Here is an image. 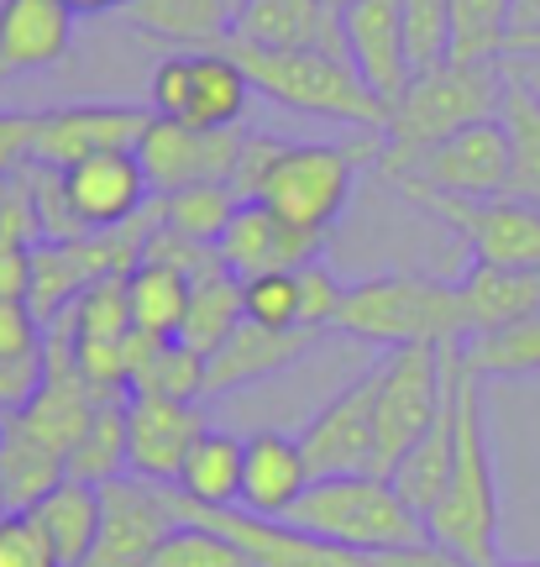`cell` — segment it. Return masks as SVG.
Here are the masks:
<instances>
[{"mask_svg":"<svg viewBox=\"0 0 540 567\" xmlns=\"http://www.w3.org/2000/svg\"><path fill=\"white\" fill-rule=\"evenodd\" d=\"M147 105L163 122L220 132V126L247 122L252 84L241 74V63L231 59V48H168L153 63Z\"/></svg>","mask_w":540,"mask_h":567,"instance_id":"7","label":"cell"},{"mask_svg":"<svg viewBox=\"0 0 540 567\" xmlns=\"http://www.w3.org/2000/svg\"><path fill=\"white\" fill-rule=\"evenodd\" d=\"M446 352L451 347H394L378 373V473L388 478L399 457L420 442L446 405Z\"/></svg>","mask_w":540,"mask_h":567,"instance_id":"8","label":"cell"},{"mask_svg":"<svg viewBox=\"0 0 540 567\" xmlns=\"http://www.w3.org/2000/svg\"><path fill=\"white\" fill-rule=\"evenodd\" d=\"M126 394L205 400V358L184 342H158V337L132 331V342H126Z\"/></svg>","mask_w":540,"mask_h":567,"instance_id":"28","label":"cell"},{"mask_svg":"<svg viewBox=\"0 0 540 567\" xmlns=\"http://www.w3.org/2000/svg\"><path fill=\"white\" fill-rule=\"evenodd\" d=\"M446 379H451V389H446L440 415L430 421V431H425L420 442L399 457V467L388 473V484L399 488V499L420 520L436 509V499L446 494V478H451V452H457V347L446 352Z\"/></svg>","mask_w":540,"mask_h":567,"instance_id":"23","label":"cell"},{"mask_svg":"<svg viewBox=\"0 0 540 567\" xmlns=\"http://www.w3.org/2000/svg\"><path fill=\"white\" fill-rule=\"evenodd\" d=\"M399 17L415 74H430L451 59V0H399Z\"/></svg>","mask_w":540,"mask_h":567,"instance_id":"39","label":"cell"},{"mask_svg":"<svg viewBox=\"0 0 540 567\" xmlns=\"http://www.w3.org/2000/svg\"><path fill=\"white\" fill-rule=\"evenodd\" d=\"M461 363L472 368L482 384L488 379H530V373H540V305L525 321L461 342Z\"/></svg>","mask_w":540,"mask_h":567,"instance_id":"34","label":"cell"},{"mask_svg":"<svg viewBox=\"0 0 540 567\" xmlns=\"http://www.w3.org/2000/svg\"><path fill=\"white\" fill-rule=\"evenodd\" d=\"M283 526L346 551H399V547H415V542H430L425 520L404 505L399 488L388 484L383 473L310 478V488L289 505Z\"/></svg>","mask_w":540,"mask_h":567,"instance_id":"4","label":"cell"},{"mask_svg":"<svg viewBox=\"0 0 540 567\" xmlns=\"http://www.w3.org/2000/svg\"><path fill=\"white\" fill-rule=\"evenodd\" d=\"M126 295H132V326L142 337H158V342H179L184 310H189V274L163 258H142L126 274Z\"/></svg>","mask_w":540,"mask_h":567,"instance_id":"31","label":"cell"},{"mask_svg":"<svg viewBox=\"0 0 540 567\" xmlns=\"http://www.w3.org/2000/svg\"><path fill=\"white\" fill-rule=\"evenodd\" d=\"M499 567H540V563H499Z\"/></svg>","mask_w":540,"mask_h":567,"instance_id":"51","label":"cell"},{"mask_svg":"<svg viewBox=\"0 0 540 567\" xmlns=\"http://www.w3.org/2000/svg\"><path fill=\"white\" fill-rule=\"evenodd\" d=\"M509 80V74H503ZM499 122L509 132V195L540 205V101L525 84H503Z\"/></svg>","mask_w":540,"mask_h":567,"instance_id":"32","label":"cell"},{"mask_svg":"<svg viewBox=\"0 0 540 567\" xmlns=\"http://www.w3.org/2000/svg\"><path fill=\"white\" fill-rule=\"evenodd\" d=\"M237 205L241 195L231 184H189V189H174V195H158V226L174 231V237L216 247L220 231L237 216Z\"/></svg>","mask_w":540,"mask_h":567,"instance_id":"33","label":"cell"},{"mask_svg":"<svg viewBox=\"0 0 540 567\" xmlns=\"http://www.w3.org/2000/svg\"><path fill=\"white\" fill-rule=\"evenodd\" d=\"M63 200L74 210L84 231H116V226L137 221L147 205L158 200L153 184L142 174L137 147H111V153H90V158L59 168Z\"/></svg>","mask_w":540,"mask_h":567,"instance_id":"14","label":"cell"},{"mask_svg":"<svg viewBox=\"0 0 540 567\" xmlns=\"http://www.w3.org/2000/svg\"><path fill=\"white\" fill-rule=\"evenodd\" d=\"M153 122V105L126 101H80L59 111H38V158L42 168H69L90 153L111 147H137V137Z\"/></svg>","mask_w":540,"mask_h":567,"instance_id":"16","label":"cell"},{"mask_svg":"<svg viewBox=\"0 0 540 567\" xmlns=\"http://www.w3.org/2000/svg\"><path fill=\"white\" fill-rule=\"evenodd\" d=\"M515 0H451V59L446 63H499L509 53Z\"/></svg>","mask_w":540,"mask_h":567,"instance_id":"36","label":"cell"},{"mask_svg":"<svg viewBox=\"0 0 540 567\" xmlns=\"http://www.w3.org/2000/svg\"><path fill=\"white\" fill-rule=\"evenodd\" d=\"M325 231H304V226L273 216L262 200H241L231 226L220 231L216 258L237 279H258V274H289V268L321 264Z\"/></svg>","mask_w":540,"mask_h":567,"instance_id":"17","label":"cell"},{"mask_svg":"<svg viewBox=\"0 0 540 567\" xmlns=\"http://www.w3.org/2000/svg\"><path fill=\"white\" fill-rule=\"evenodd\" d=\"M515 48H540V38H525V42H515ZM515 48H509V53H515Z\"/></svg>","mask_w":540,"mask_h":567,"instance_id":"50","label":"cell"},{"mask_svg":"<svg viewBox=\"0 0 540 567\" xmlns=\"http://www.w3.org/2000/svg\"><path fill=\"white\" fill-rule=\"evenodd\" d=\"M69 42L74 11L63 0H0V84L53 69Z\"/></svg>","mask_w":540,"mask_h":567,"instance_id":"20","label":"cell"},{"mask_svg":"<svg viewBox=\"0 0 540 567\" xmlns=\"http://www.w3.org/2000/svg\"><path fill=\"white\" fill-rule=\"evenodd\" d=\"M42 347V321L27 300H0V363Z\"/></svg>","mask_w":540,"mask_h":567,"instance_id":"43","label":"cell"},{"mask_svg":"<svg viewBox=\"0 0 540 567\" xmlns=\"http://www.w3.org/2000/svg\"><path fill=\"white\" fill-rule=\"evenodd\" d=\"M231 42H247V48H325V53H346L341 48V17L325 11L321 0H241L237 21H231Z\"/></svg>","mask_w":540,"mask_h":567,"instance_id":"22","label":"cell"},{"mask_svg":"<svg viewBox=\"0 0 540 567\" xmlns=\"http://www.w3.org/2000/svg\"><path fill=\"white\" fill-rule=\"evenodd\" d=\"M101 536L84 567H153L163 536L179 526V488L147 478H111L101 484Z\"/></svg>","mask_w":540,"mask_h":567,"instance_id":"12","label":"cell"},{"mask_svg":"<svg viewBox=\"0 0 540 567\" xmlns=\"http://www.w3.org/2000/svg\"><path fill=\"white\" fill-rule=\"evenodd\" d=\"M74 17H105V11H126L132 0H63Z\"/></svg>","mask_w":540,"mask_h":567,"instance_id":"48","label":"cell"},{"mask_svg":"<svg viewBox=\"0 0 540 567\" xmlns=\"http://www.w3.org/2000/svg\"><path fill=\"white\" fill-rule=\"evenodd\" d=\"M304 488H310V463L300 452V436H289V431H252L247 436V463H241L237 509L262 515V520H283Z\"/></svg>","mask_w":540,"mask_h":567,"instance_id":"21","label":"cell"},{"mask_svg":"<svg viewBox=\"0 0 540 567\" xmlns=\"http://www.w3.org/2000/svg\"><path fill=\"white\" fill-rule=\"evenodd\" d=\"M241 137H247V126L200 132V126H179L153 116L147 132L137 137V158L147 184H153V195H174V189H189V184H231L241 158Z\"/></svg>","mask_w":540,"mask_h":567,"instance_id":"13","label":"cell"},{"mask_svg":"<svg viewBox=\"0 0 540 567\" xmlns=\"http://www.w3.org/2000/svg\"><path fill=\"white\" fill-rule=\"evenodd\" d=\"M503 63H440L430 74H415L409 90L388 105V137H383V174L420 158L425 147L451 137L461 126L499 116L503 105Z\"/></svg>","mask_w":540,"mask_h":567,"instance_id":"5","label":"cell"},{"mask_svg":"<svg viewBox=\"0 0 540 567\" xmlns=\"http://www.w3.org/2000/svg\"><path fill=\"white\" fill-rule=\"evenodd\" d=\"M341 48H346L352 69L362 74V84L383 105H394L415 80L409 48H404L399 0H357L352 11H341Z\"/></svg>","mask_w":540,"mask_h":567,"instance_id":"18","label":"cell"},{"mask_svg":"<svg viewBox=\"0 0 540 567\" xmlns=\"http://www.w3.org/2000/svg\"><path fill=\"white\" fill-rule=\"evenodd\" d=\"M69 478V457L42 431L21 421L17 410L0 415V505L32 509L53 484Z\"/></svg>","mask_w":540,"mask_h":567,"instance_id":"25","label":"cell"},{"mask_svg":"<svg viewBox=\"0 0 540 567\" xmlns=\"http://www.w3.org/2000/svg\"><path fill=\"white\" fill-rule=\"evenodd\" d=\"M32 237L17 231H0V300H27V284H32Z\"/></svg>","mask_w":540,"mask_h":567,"instance_id":"44","label":"cell"},{"mask_svg":"<svg viewBox=\"0 0 540 567\" xmlns=\"http://www.w3.org/2000/svg\"><path fill=\"white\" fill-rule=\"evenodd\" d=\"M226 48L241 63L247 84L258 95H268L273 105H283V111L388 137V105L362 84V74L352 69L346 53H325V48H247V42H226Z\"/></svg>","mask_w":540,"mask_h":567,"instance_id":"2","label":"cell"},{"mask_svg":"<svg viewBox=\"0 0 540 567\" xmlns=\"http://www.w3.org/2000/svg\"><path fill=\"white\" fill-rule=\"evenodd\" d=\"M200 400H163V394H126V467L147 484H179L189 446L205 431Z\"/></svg>","mask_w":540,"mask_h":567,"instance_id":"15","label":"cell"},{"mask_svg":"<svg viewBox=\"0 0 540 567\" xmlns=\"http://www.w3.org/2000/svg\"><path fill=\"white\" fill-rule=\"evenodd\" d=\"M241 463H247V442L220 431V425H205L200 442L184 457L174 488L200 509H231L241 499Z\"/></svg>","mask_w":540,"mask_h":567,"instance_id":"29","label":"cell"},{"mask_svg":"<svg viewBox=\"0 0 540 567\" xmlns=\"http://www.w3.org/2000/svg\"><path fill=\"white\" fill-rule=\"evenodd\" d=\"M38 158V111H0V179L27 174Z\"/></svg>","mask_w":540,"mask_h":567,"instance_id":"42","label":"cell"},{"mask_svg":"<svg viewBox=\"0 0 540 567\" xmlns=\"http://www.w3.org/2000/svg\"><path fill=\"white\" fill-rule=\"evenodd\" d=\"M321 337L325 331H273V326L241 321L237 331L205 358V400H210V394H237V389H247V384L273 379V373H283L289 363H300Z\"/></svg>","mask_w":540,"mask_h":567,"instance_id":"19","label":"cell"},{"mask_svg":"<svg viewBox=\"0 0 540 567\" xmlns=\"http://www.w3.org/2000/svg\"><path fill=\"white\" fill-rule=\"evenodd\" d=\"M153 567H252V557L231 536H220L200 520H179L153 551Z\"/></svg>","mask_w":540,"mask_h":567,"instance_id":"38","label":"cell"},{"mask_svg":"<svg viewBox=\"0 0 540 567\" xmlns=\"http://www.w3.org/2000/svg\"><path fill=\"white\" fill-rule=\"evenodd\" d=\"M321 6H325V11H336V17H341V11H352L357 0H321Z\"/></svg>","mask_w":540,"mask_h":567,"instance_id":"49","label":"cell"},{"mask_svg":"<svg viewBox=\"0 0 540 567\" xmlns=\"http://www.w3.org/2000/svg\"><path fill=\"white\" fill-rule=\"evenodd\" d=\"M101 509H105L101 484H84V478L69 473V478L48 488L27 515L42 526L59 567H84V557L95 551V536H101Z\"/></svg>","mask_w":540,"mask_h":567,"instance_id":"26","label":"cell"},{"mask_svg":"<svg viewBox=\"0 0 540 567\" xmlns=\"http://www.w3.org/2000/svg\"><path fill=\"white\" fill-rule=\"evenodd\" d=\"M383 158L378 132H352L346 142H283V153L273 168L262 174L258 195L273 216L304 226V231H331L341 221V210L352 200L357 168Z\"/></svg>","mask_w":540,"mask_h":567,"instance_id":"6","label":"cell"},{"mask_svg":"<svg viewBox=\"0 0 540 567\" xmlns=\"http://www.w3.org/2000/svg\"><path fill=\"white\" fill-rule=\"evenodd\" d=\"M499 63H503V74H509V80L525 84V90L540 101V48H515V53H503Z\"/></svg>","mask_w":540,"mask_h":567,"instance_id":"46","label":"cell"},{"mask_svg":"<svg viewBox=\"0 0 540 567\" xmlns=\"http://www.w3.org/2000/svg\"><path fill=\"white\" fill-rule=\"evenodd\" d=\"M336 331L383 347V352H394V347H461L467 326H461L457 279L373 274V279L346 284Z\"/></svg>","mask_w":540,"mask_h":567,"instance_id":"3","label":"cell"},{"mask_svg":"<svg viewBox=\"0 0 540 567\" xmlns=\"http://www.w3.org/2000/svg\"><path fill=\"white\" fill-rule=\"evenodd\" d=\"M430 542L451 547L472 567H499V473H494V446H488V415H482V379L461 363L457 347V452H451V478L436 509L425 515Z\"/></svg>","mask_w":540,"mask_h":567,"instance_id":"1","label":"cell"},{"mask_svg":"<svg viewBox=\"0 0 540 567\" xmlns=\"http://www.w3.org/2000/svg\"><path fill=\"white\" fill-rule=\"evenodd\" d=\"M525 38H540V0H515V17H509V48Z\"/></svg>","mask_w":540,"mask_h":567,"instance_id":"47","label":"cell"},{"mask_svg":"<svg viewBox=\"0 0 540 567\" xmlns=\"http://www.w3.org/2000/svg\"><path fill=\"white\" fill-rule=\"evenodd\" d=\"M241 310H247V321L273 326V331H315V326L304 321L300 268H289V274H258V279H241Z\"/></svg>","mask_w":540,"mask_h":567,"instance_id":"37","label":"cell"},{"mask_svg":"<svg viewBox=\"0 0 540 567\" xmlns=\"http://www.w3.org/2000/svg\"><path fill=\"white\" fill-rule=\"evenodd\" d=\"M69 473L84 478V484H111V478H126V394L116 400H101V410L90 415L80 446L69 452Z\"/></svg>","mask_w":540,"mask_h":567,"instance_id":"35","label":"cell"},{"mask_svg":"<svg viewBox=\"0 0 540 567\" xmlns=\"http://www.w3.org/2000/svg\"><path fill=\"white\" fill-rule=\"evenodd\" d=\"M404 195L425 216H436L472 252V264L540 274V205L515 200V195H499V200H457V195H430V189H404Z\"/></svg>","mask_w":540,"mask_h":567,"instance_id":"10","label":"cell"},{"mask_svg":"<svg viewBox=\"0 0 540 567\" xmlns=\"http://www.w3.org/2000/svg\"><path fill=\"white\" fill-rule=\"evenodd\" d=\"M388 567H472V563L457 557L451 547H440V542H415V547L388 551Z\"/></svg>","mask_w":540,"mask_h":567,"instance_id":"45","label":"cell"},{"mask_svg":"<svg viewBox=\"0 0 540 567\" xmlns=\"http://www.w3.org/2000/svg\"><path fill=\"white\" fill-rule=\"evenodd\" d=\"M399 189H430V195H457V200H499L509 195V132L499 116L472 122L425 147L420 158L388 168Z\"/></svg>","mask_w":540,"mask_h":567,"instance_id":"9","label":"cell"},{"mask_svg":"<svg viewBox=\"0 0 540 567\" xmlns=\"http://www.w3.org/2000/svg\"><path fill=\"white\" fill-rule=\"evenodd\" d=\"M0 567H59L42 526L27 509H6L0 515Z\"/></svg>","mask_w":540,"mask_h":567,"instance_id":"40","label":"cell"},{"mask_svg":"<svg viewBox=\"0 0 540 567\" xmlns=\"http://www.w3.org/2000/svg\"><path fill=\"white\" fill-rule=\"evenodd\" d=\"M121 17L142 38L168 42V48H226L237 6L231 0H132Z\"/></svg>","mask_w":540,"mask_h":567,"instance_id":"27","label":"cell"},{"mask_svg":"<svg viewBox=\"0 0 540 567\" xmlns=\"http://www.w3.org/2000/svg\"><path fill=\"white\" fill-rule=\"evenodd\" d=\"M457 300H461V326H467V342L503 331V326L525 321L540 305V274L536 268H494V264H467V274L457 279Z\"/></svg>","mask_w":540,"mask_h":567,"instance_id":"24","label":"cell"},{"mask_svg":"<svg viewBox=\"0 0 540 567\" xmlns=\"http://www.w3.org/2000/svg\"><path fill=\"white\" fill-rule=\"evenodd\" d=\"M378 373L383 358L362 368L336 400H325L315 410V421L300 431V452L310 463V478L378 473Z\"/></svg>","mask_w":540,"mask_h":567,"instance_id":"11","label":"cell"},{"mask_svg":"<svg viewBox=\"0 0 540 567\" xmlns=\"http://www.w3.org/2000/svg\"><path fill=\"white\" fill-rule=\"evenodd\" d=\"M241 321H247V310H241V279L216 258L205 274L189 279V310H184L179 342L195 347L200 358H210Z\"/></svg>","mask_w":540,"mask_h":567,"instance_id":"30","label":"cell"},{"mask_svg":"<svg viewBox=\"0 0 540 567\" xmlns=\"http://www.w3.org/2000/svg\"><path fill=\"white\" fill-rule=\"evenodd\" d=\"M0 515H6V505H0Z\"/></svg>","mask_w":540,"mask_h":567,"instance_id":"52","label":"cell"},{"mask_svg":"<svg viewBox=\"0 0 540 567\" xmlns=\"http://www.w3.org/2000/svg\"><path fill=\"white\" fill-rule=\"evenodd\" d=\"M42 379H48V352H42V347L21 352V358H6V363H0V415L32 405V394L42 389Z\"/></svg>","mask_w":540,"mask_h":567,"instance_id":"41","label":"cell"}]
</instances>
